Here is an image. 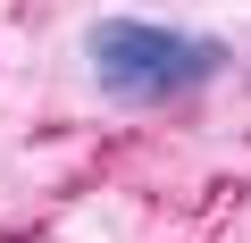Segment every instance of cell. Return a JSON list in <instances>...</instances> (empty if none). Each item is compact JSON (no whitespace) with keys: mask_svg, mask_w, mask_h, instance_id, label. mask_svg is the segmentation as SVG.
I'll use <instances>...</instances> for the list:
<instances>
[{"mask_svg":"<svg viewBox=\"0 0 251 243\" xmlns=\"http://www.w3.org/2000/svg\"><path fill=\"white\" fill-rule=\"evenodd\" d=\"M84 59H92V84H100L117 109H159V101L201 92V84L226 67V42H218V34L159 26V17H100V26L84 34Z\"/></svg>","mask_w":251,"mask_h":243,"instance_id":"obj_1","label":"cell"}]
</instances>
